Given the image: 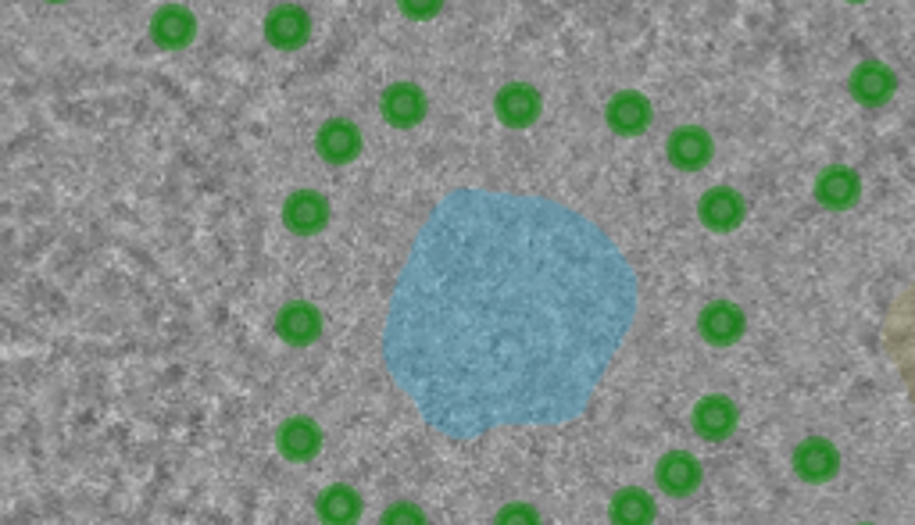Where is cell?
Segmentation results:
<instances>
[{"label": "cell", "instance_id": "1", "mask_svg": "<svg viewBox=\"0 0 915 525\" xmlns=\"http://www.w3.org/2000/svg\"><path fill=\"white\" fill-rule=\"evenodd\" d=\"M637 276L594 218L458 190L415 233L383 319V364L458 444L580 419L637 322Z\"/></svg>", "mask_w": 915, "mask_h": 525}, {"label": "cell", "instance_id": "2", "mask_svg": "<svg viewBox=\"0 0 915 525\" xmlns=\"http://www.w3.org/2000/svg\"><path fill=\"white\" fill-rule=\"evenodd\" d=\"M887 354L901 375V386L908 394V405L915 411V272L898 290L894 304L887 311Z\"/></svg>", "mask_w": 915, "mask_h": 525}, {"label": "cell", "instance_id": "3", "mask_svg": "<svg viewBox=\"0 0 915 525\" xmlns=\"http://www.w3.org/2000/svg\"><path fill=\"white\" fill-rule=\"evenodd\" d=\"M312 36V18L301 4H279L268 11L265 18V40L276 47V51H297V47L308 43Z\"/></svg>", "mask_w": 915, "mask_h": 525}, {"label": "cell", "instance_id": "4", "mask_svg": "<svg viewBox=\"0 0 915 525\" xmlns=\"http://www.w3.org/2000/svg\"><path fill=\"white\" fill-rule=\"evenodd\" d=\"M276 336L287 347H312L322 336V311L308 300H290L276 315Z\"/></svg>", "mask_w": 915, "mask_h": 525}, {"label": "cell", "instance_id": "5", "mask_svg": "<svg viewBox=\"0 0 915 525\" xmlns=\"http://www.w3.org/2000/svg\"><path fill=\"white\" fill-rule=\"evenodd\" d=\"M276 450L294 465H304L322 450V425L315 419H304V414H294L276 430Z\"/></svg>", "mask_w": 915, "mask_h": 525}, {"label": "cell", "instance_id": "6", "mask_svg": "<svg viewBox=\"0 0 915 525\" xmlns=\"http://www.w3.org/2000/svg\"><path fill=\"white\" fill-rule=\"evenodd\" d=\"M541 90L530 82H508L494 97V115L505 121L508 129H530L536 115H541Z\"/></svg>", "mask_w": 915, "mask_h": 525}, {"label": "cell", "instance_id": "7", "mask_svg": "<svg viewBox=\"0 0 915 525\" xmlns=\"http://www.w3.org/2000/svg\"><path fill=\"white\" fill-rule=\"evenodd\" d=\"M329 222V201L315 190H297L290 193L283 204V226L294 236H315L322 233Z\"/></svg>", "mask_w": 915, "mask_h": 525}, {"label": "cell", "instance_id": "8", "mask_svg": "<svg viewBox=\"0 0 915 525\" xmlns=\"http://www.w3.org/2000/svg\"><path fill=\"white\" fill-rule=\"evenodd\" d=\"M690 425H694V433H698L701 439H726L729 433L737 430V405L729 397L723 394H709V397H701L698 405H694L690 411Z\"/></svg>", "mask_w": 915, "mask_h": 525}, {"label": "cell", "instance_id": "9", "mask_svg": "<svg viewBox=\"0 0 915 525\" xmlns=\"http://www.w3.org/2000/svg\"><path fill=\"white\" fill-rule=\"evenodd\" d=\"M425 93L415 82H394V87L383 90L380 112L394 129H415L425 118Z\"/></svg>", "mask_w": 915, "mask_h": 525}, {"label": "cell", "instance_id": "10", "mask_svg": "<svg viewBox=\"0 0 915 525\" xmlns=\"http://www.w3.org/2000/svg\"><path fill=\"white\" fill-rule=\"evenodd\" d=\"M655 483H658V490H665L669 497H687L690 490H698V483H701L698 458L687 454V450H669V454L658 458Z\"/></svg>", "mask_w": 915, "mask_h": 525}, {"label": "cell", "instance_id": "11", "mask_svg": "<svg viewBox=\"0 0 915 525\" xmlns=\"http://www.w3.org/2000/svg\"><path fill=\"white\" fill-rule=\"evenodd\" d=\"M605 118L619 137H640L651 126V101L637 90H622L608 101Z\"/></svg>", "mask_w": 915, "mask_h": 525}, {"label": "cell", "instance_id": "12", "mask_svg": "<svg viewBox=\"0 0 915 525\" xmlns=\"http://www.w3.org/2000/svg\"><path fill=\"white\" fill-rule=\"evenodd\" d=\"M315 146L329 165H347L361 154V129L351 118H329L315 137Z\"/></svg>", "mask_w": 915, "mask_h": 525}, {"label": "cell", "instance_id": "13", "mask_svg": "<svg viewBox=\"0 0 915 525\" xmlns=\"http://www.w3.org/2000/svg\"><path fill=\"white\" fill-rule=\"evenodd\" d=\"M744 212H748V204L737 190L729 187H715L701 197L698 204V215L704 229H712V233H729V229H737L744 222Z\"/></svg>", "mask_w": 915, "mask_h": 525}, {"label": "cell", "instance_id": "14", "mask_svg": "<svg viewBox=\"0 0 915 525\" xmlns=\"http://www.w3.org/2000/svg\"><path fill=\"white\" fill-rule=\"evenodd\" d=\"M665 151H669V162H673L676 168H683V172H698V168H704L712 162L715 146H712V137L701 126H679L673 137H669Z\"/></svg>", "mask_w": 915, "mask_h": 525}, {"label": "cell", "instance_id": "15", "mask_svg": "<svg viewBox=\"0 0 915 525\" xmlns=\"http://www.w3.org/2000/svg\"><path fill=\"white\" fill-rule=\"evenodd\" d=\"M151 36H154L157 47H165V51H179V47H187L193 36H198V18H193L190 8L165 4V8L154 11Z\"/></svg>", "mask_w": 915, "mask_h": 525}, {"label": "cell", "instance_id": "16", "mask_svg": "<svg viewBox=\"0 0 915 525\" xmlns=\"http://www.w3.org/2000/svg\"><path fill=\"white\" fill-rule=\"evenodd\" d=\"M744 325H748V319H744V311L737 308V304H729V300L709 304V308L701 311V319H698L701 336L709 340L712 347L737 344V340L744 336Z\"/></svg>", "mask_w": 915, "mask_h": 525}, {"label": "cell", "instance_id": "17", "mask_svg": "<svg viewBox=\"0 0 915 525\" xmlns=\"http://www.w3.org/2000/svg\"><path fill=\"white\" fill-rule=\"evenodd\" d=\"M315 511H319V518L329 525H351L361 518V497H358V490H351V486L333 483L315 497Z\"/></svg>", "mask_w": 915, "mask_h": 525}, {"label": "cell", "instance_id": "18", "mask_svg": "<svg viewBox=\"0 0 915 525\" xmlns=\"http://www.w3.org/2000/svg\"><path fill=\"white\" fill-rule=\"evenodd\" d=\"M795 469H798L801 479L823 483V479H829V475L837 472V450L829 447L826 439H819V436L804 439V444L795 450Z\"/></svg>", "mask_w": 915, "mask_h": 525}, {"label": "cell", "instance_id": "19", "mask_svg": "<svg viewBox=\"0 0 915 525\" xmlns=\"http://www.w3.org/2000/svg\"><path fill=\"white\" fill-rule=\"evenodd\" d=\"M608 515H612V522H619V525H648V522H655V500L648 490H640V486H626V490H619L612 497Z\"/></svg>", "mask_w": 915, "mask_h": 525}, {"label": "cell", "instance_id": "20", "mask_svg": "<svg viewBox=\"0 0 915 525\" xmlns=\"http://www.w3.org/2000/svg\"><path fill=\"white\" fill-rule=\"evenodd\" d=\"M815 193H819V201L826 207H848L859 197V179H855V172H848V168H829V172L819 176Z\"/></svg>", "mask_w": 915, "mask_h": 525}, {"label": "cell", "instance_id": "21", "mask_svg": "<svg viewBox=\"0 0 915 525\" xmlns=\"http://www.w3.org/2000/svg\"><path fill=\"white\" fill-rule=\"evenodd\" d=\"M851 90H855L859 101L865 104H876V101H884V97L890 93V76H887V68L884 65H862L855 72V79H851Z\"/></svg>", "mask_w": 915, "mask_h": 525}, {"label": "cell", "instance_id": "22", "mask_svg": "<svg viewBox=\"0 0 915 525\" xmlns=\"http://www.w3.org/2000/svg\"><path fill=\"white\" fill-rule=\"evenodd\" d=\"M397 4H401V11H405L408 18L425 22V18H433L436 11L444 8V0H397Z\"/></svg>", "mask_w": 915, "mask_h": 525}, {"label": "cell", "instance_id": "23", "mask_svg": "<svg viewBox=\"0 0 915 525\" xmlns=\"http://www.w3.org/2000/svg\"><path fill=\"white\" fill-rule=\"evenodd\" d=\"M494 522H541V511L530 508V504H508L497 511Z\"/></svg>", "mask_w": 915, "mask_h": 525}, {"label": "cell", "instance_id": "24", "mask_svg": "<svg viewBox=\"0 0 915 525\" xmlns=\"http://www.w3.org/2000/svg\"><path fill=\"white\" fill-rule=\"evenodd\" d=\"M383 522H425V511L415 504H394L383 511Z\"/></svg>", "mask_w": 915, "mask_h": 525}, {"label": "cell", "instance_id": "25", "mask_svg": "<svg viewBox=\"0 0 915 525\" xmlns=\"http://www.w3.org/2000/svg\"><path fill=\"white\" fill-rule=\"evenodd\" d=\"M51 4H61V0H51Z\"/></svg>", "mask_w": 915, "mask_h": 525}]
</instances>
